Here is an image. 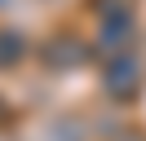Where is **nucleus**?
I'll return each instance as SVG.
<instances>
[{
  "label": "nucleus",
  "mask_w": 146,
  "mask_h": 141,
  "mask_svg": "<svg viewBox=\"0 0 146 141\" xmlns=\"http://www.w3.org/2000/svg\"><path fill=\"white\" fill-rule=\"evenodd\" d=\"M115 141H146V137H137V132H128V137H115Z\"/></svg>",
  "instance_id": "obj_4"
},
{
  "label": "nucleus",
  "mask_w": 146,
  "mask_h": 141,
  "mask_svg": "<svg viewBox=\"0 0 146 141\" xmlns=\"http://www.w3.org/2000/svg\"><path fill=\"white\" fill-rule=\"evenodd\" d=\"M137 79H142V75H137V66L119 57L115 66L106 70V93H111V97H133V93H137Z\"/></svg>",
  "instance_id": "obj_2"
},
{
  "label": "nucleus",
  "mask_w": 146,
  "mask_h": 141,
  "mask_svg": "<svg viewBox=\"0 0 146 141\" xmlns=\"http://www.w3.org/2000/svg\"><path fill=\"white\" fill-rule=\"evenodd\" d=\"M80 57H84V44L75 40V35H58V40H53V44L44 49V62H49V66H58V70L75 66Z\"/></svg>",
  "instance_id": "obj_1"
},
{
  "label": "nucleus",
  "mask_w": 146,
  "mask_h": 141,
  "mask_svg": "<svg viewBox=\"0 0 146 141\" xmlns=\"http://www.w3.org/2000/svg\"><path fill=\"white\" fill-rule=\"evenodd\" d=\"M0 5H9V0H0Z\"/></svg>",
  "instance_id": "obj_5"
},
{
  "label": "nucleus",
  "mask_w": 146,
  "mask_h": 141,
  "mask_svg": "<svg viewBox=\"0 0 146 141\" xmlns=\"http://www.w3.org/2000/svg\"><path fill=\"white\" fill-rule=\"evenodd\" d=\"M22 57H27V40H22V31L0 26V70H13Z\"/></svg>",
  "instance_id": "obj_3"
}]
</instances>
